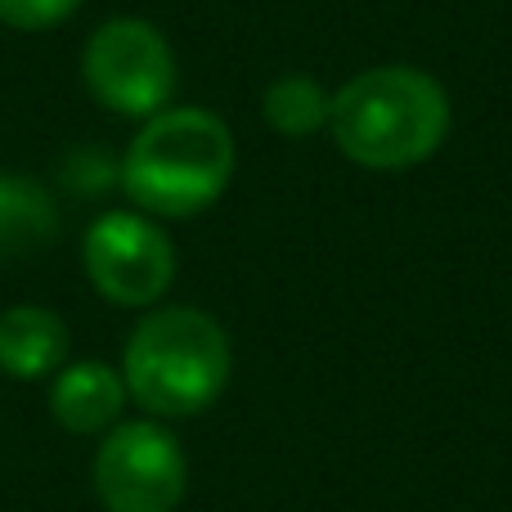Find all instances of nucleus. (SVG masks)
Returning <instances> with one entry per match:
<instances>
[{"label":"nucleus","instance_id":"nucleus-6","mask_svg":"<svg viewBox=\"0 0 512 512\" xmlns=\"http://www.w3.org/2000/svg\"><path fill=\"white\" fill-rule=\"evenodd\" d=\"M81 261L95 292L113 306H153L176 283V248L140 212H108L86 230Z\"/></svg>","mask_w":512,"mask_h":512},{"label":"nucleus","instance_id":"nucleus-7","mask_svg":"<svg viewBox=\"0 0 512 512\" xmlns=\"http://www.w3.org/2000/svg\"><path fill=\"white\" fill-rule=\"evenodd\" d=\"M126 382L117 369L99 360H77L63 364L50 382V414L63 432L72 436H95V432H113L117 418L126 409Z\"/></svg>","mask_w":512,"mask_h":512},{"label":"nucleus","instance_id":"nucleus-2","mask_svg":"<svg viewBox=\"0 0 512 512\" xmlns=\"http://www.w3.org/2000/svg\"><path fill=\"white\" fill-rule=\"evenodd\" d=\"M234 355L221 319L198 306H162L131 328L122 351L126 396L153 418H194L221 400Z\"/></svg>","mask_w":512,"mask_h":512},{"label":"nucleus","instance_id":"nucleus-4","mask_svg":"<svg viewBox=\"0 0 512 512\" xmlns=\"http://www.w3.org/2000/svg\"><path fill=\"white\" fill-rule=\"evenodd\" d=\"M86 90L122 117H158L176 95V54L167 36L144 18H108L81 54Z\"/></svg>","mask_w":512,"mask_h":512},{"label":"nucleus","instance_id":"nucleus-5","mask_svg":"<svg viewBox=\"0 0 512 512\" xmlns=\"http://www.w3.org/2000/svg\"><path fill=\"white\" fill-rule=\"evenodd\" d=\"M90 481L108 512H176L189 486V459L158 418H135L104 436Z\"/></svg>","mask_w":512,"mask_h":512},{"label":"nucleus","instance_id":"nucleus-3","mask_svg":"<svg viewBox=\"0 0 512 512\" xmlns=\"http://www.w3.org/2000/svg\"><path fill=\"white\" fill-rule=\"evenodd\" d=\"M117 176L140 212L185 221L225 194L234 176V135L207 108H162L140 126Z\"/></svg>","mask_w":512,"mask_h":512},{"label":"nucleus","instance_id":"nucleus-10","mask_svg":"<svg viewBox=\"0 0 512 512\" xmlns=\"http://www.w3.org/2000/svg\"><path fill=\"white\" fill-rule=\"evenodd\" d=\"M328 104L333 95L319 90V81L310 77H279L261 99L265 122L274 126L279 135H315L319 126H328Z\"/></svg>","mask_w":512,"mask_h":512},{"label":"nucleus","instance_id":"nucleus-8","mask_svg":"<svg viewBox=\"0 0 512 512\" xmlns=\"http://www.w3.org/2000/svg\"><path fill=\"white\" fill-rule=\"evenodd\" d=\"M72 333L50 306H9L0 310V369L18 382L50 378L68 364Z\"/></svg>","mask_w":512,"mask_h":512},{"label":"nucleus","instance_id":"nucleus-1","mask_svg":"<svg viewBox=\"0 0 512 512\" xmlns=\"http://www.w3.org/2000/svg\"><path fill=\"white\" fill-rule=\"evenodd\" d=\"M328 135L346 158L369 171L418 167L450 135V95L423 68H369L333 95Z\"/></svg>","mask_w":512,"mask_h":512},{"label":"nucleus","instance_id":"nucleus-9","mask_svg":"<svg viewBox=\"0 0 512 512\" xmlns=\"http://www.w3.org/2000/svg\"><path fill=\"white\" fill-rule=\"evenodd\" d=\"M59 239V203L18 171H0V261H27Z\"/></svg>","mask_w":512,"mask_h":512},{"label":"nucleus","instance_id":"nucleus-11","mask_svg":"<svg viewBox=\"0 0 512 512\" xmlns=\"http://www.w3.org/2000/svg\"><path fill=\"white\" fill-rule=\"evenodd\" d=\"M81 9V0H0V23L14 32H45L59 27L63 18H72Z\"/></svg>","mask_w":512,"mask_h":512}]
</instances>
